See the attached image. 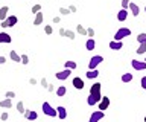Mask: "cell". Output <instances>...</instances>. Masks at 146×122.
Instances as JSON below:
<instances>
[{"label":"cell","instance_id":"cell-34","mask_svg":"<svg viewBox=\"0 0 146 122\" xmlns=\"http://www.w3.org/2000/svg\"><path fill=\"white\" fill-rule=\"evenodd\" d=\"M59 12H61V15H68V14H70L68 8H61V9H59Z\"/></svg>","mask_w":146,"mask_h":122},{"label":"cell","instance_id":"cell-27","mask_svg":"<svg viewBox=\"0 0 146 122\" xmlns=\"http://www.w3.org/2000/svg\"><path fill=\"white\" fill-rule=\"evenodd\" d=\"M145 52H146V43H141V44H139V49H137V53H139V55H143Z\"/></svg>","mask_w":146,"mask_h":122},{"label":"cell","instance_id":"cell-33","mask_svg":"<svg viewBox=\"0 0 146 122\" xmlns=\"http://www.w3.org/2000/svg\"><path fill=\"white\" fill-rule=\"evenodd\" d=\"M44 32L47 34V35H50V34L53 32V28H52V26H50V25H47V26H46V28H44Z\"/></svg>","mask_w":146,"mask_h":122},{"label":"cell","instance_id":"cell-20","mask_svg":"<svg viewBox=\"0 0 146 122\" xmlns=\"http://www.w3.org/2000/svg\"><path fill=\"white\" fill-rule=\"evenodd\" d=\"M56 113H58V117H59V119H66V117H67V111H66V108L61 107V105H59V107L56 108Z\"/></svg>","mask_w":146,"mask_h":122},{"label":"cell","instance_id":"cell-23","mask_svg":"<svg viewBox=\"0 0 146 122\" xmlns=\"http://www.w3.org/2000/svg\"><path fill=\"white\" fill-rule=\"evenodd\" d=\"M66 93H67V89H66V85H59V87L56 89V96L62 98Z\"/></svg>","mask_w":146,"mask_h":122},{"label":"cell","instance_id":"cell-46","mask_svg":"<svg viewBox=\"0 0 146 122\" xmlns=\"http://www.w3.org/2000/svg\"><path fill=\"white\" fill-rule=\"evenodd\" d=\"M145 122H146V116H145Z\"/></svg>","mask_w":146,"mask_h":122},{"label":"cell","instance_id":"cell-31","mask_svg":"<svg viewBox=\"0 0 146 122\" xmlns=\"http://www.w3.org/2000/svg\"><path fill=\"white\" fill-rule=\"evenodd\" d=\"M64 37L73 40V38H75V32H73V31H67V29H66V35H64Z\"/></svg>","mask_w":146,"mask_h":122},{"label":"cell","instance_id":"cell-13","mask_svg":"<svg viewBox=\"0 0 146 122\" xmlns=\"http://www.w3.org/2000/svg\"><path fill=\"white\" fill-rule=\"evenodd\" d=\"M122 47H123L122 41H116V40L110 41V49H113V51H119V49H122Z\"/></svg>","mask_w":146,"mask_h":122},{"label":"cell","instance_id":"cell-14","mask_svg":"<svg viewBox=\"0 0 146 122\" xmlns=\"http://www.w3.org/2000/svg\"><path fill=\"white\" fill-rule=\"evenodd\" d=\"M43 20H44V15H43V12H36L35 14V20H34V25L35 26H40L41 23H43Z\"/></svg>","mask_w":146,"mask_h":122},{"label":"cell","instance_id":"cell-1","mask_svg":"<svg viewBox=\"0 0 146 122\" xmlns=\"http://www.w3.org/2000/svg\"><path fill=\"white\" fill-rule=\"evenodd\" d=\"M129 35H131V29L129 28H120L116 32V35H114V40H116V41H122L125 37H129Z\"/></svg>","mask_w":146,"mask_h":122},{"label":"cell","instance_id":"cell-37","mask_svg":"<svg viewBox=\"0 0 146 122\" xmlns=\"http://www.w3.org/2000/svg\"><path fill=\"white\" fill-rule=\"evenodd\" d=\"M0 119H2V121H8V119H9V115H8L6 111H3L2 116H0Z\"/></svg>","mask_w":146,"mask_h":122},{"label":"cell","instance_id":"cell-7","mask_svg":"<svg viewBox=\"0 0 146 122\" xmlns=\"http://www.w3.org/2000/svg\"><path fill=\"white\" fill-rule=\"evenodd\" d=\"M131 66L134 67V70H139V72H141V70H146V63H145V61L132 60V61H131Z\"/></svg>","mask_w":146,"mask_h":122},{"label":"cell","instance_id":"cell-35","mask_svg":"<svg viewBox=\"0 0 146 122\" xmlns=\"http://www.w3.org/2000/svg\"><path fill=\"white\" fill-rule=\"evenodd\" d=\"M87 35H88L90 38H93V37H94V29L88 28V29H87Z\"/></svg>","mask_w":146,"mask_h":122},{"label":"cell","instance_id":"cell-28","mask_svg":"<svg viewBox=\"0 0 146 122\" xmlns=\"http://www.w3.org/2000/svg\"><path fill=\"white\" fill-rule=\"evenodd\" d=\"M66 69L75 70V69H76V63H75V61H66Z\"/></svg>","mask_w":146,"mask_h":122},{"label":"cell","instance_id":"cell-30","mask_svg":"<svg viewBox=\"0 0 146 122\" xmlns=\"http://www.w3.org/2000/svg\"><path fill=\"white\" fill-rule=\"evenodd\" d=\"M17 110H18V113H21V115H25V105H23V102H21V101L17 104Z\"/></svg>","mask_w":146,"mask_h":122},{"label":"cell","instance_id":"cell-32","mask_svg":"<svg viewBox=\"0 0 146 122\" xmlns=\"http://www.w3.org/2000/svg\"><path fill=\"white\" fill-rule=\"evenodd\" d=\"M40 11H41V5H38V3L32 6V12H34V14H36V12H40Z\"/></svg>","mask_w":146,"mask_h":122},{"label":"cell","instance_id":"cell-39","mask_svg":"<svg viewBox=\"0 0 146 122\" xmlns=\"http://www.w3.org/2000/svg\"><path fill=\"white\" fill-rule=\"evenodd\" d=\"M6 98H9V99L15 98V93H14V92H6Z\"/></svg>","mask_w":146,"mask_h":122},{"label":"cell","instance_id":"cell-12","mask_svg":"<svg viewBox=\"0 0 146 122\" xmlns=\"http://www.w3.org/2000/svg\"><path fill=\"white\" fill-rule=\"evenodd\" d=\"M12 41V37L9 34H6V32H0V44L2 43H11Z\"/></svg>","mask_w":146,"mask_h":122},{"label":"cell","instance_id":"cell-4","mask_svg":"<svg viewBox=\"0 0 146 122\" xmlns=\"http://www.w3.org/2000/svg\"><path fill=\"white\" fill-rule=\"evenodd\" d=\"M102 61H104V57H102V55H94V57H91V60H90V63H88V69H90V70L98 69V66H99Z\"/></svg>","mask_w":146,"mask_h":122},{"label":"cell","instance_id":"cell-38","mask_svg":"<svg viewBox=\"0 0 146 122\" xmlns=\"http://www.w3.org/2000/svg\"><path fill=\"white\" fill-rule=\"evenodd\" d=\"M21 63H23V64H27V63H29V58H27V55H21Z\"/></svg>","mask_w":146,"mask_h":122},{"label":"cell","instance_id":"cell-29","mask_svg":"<svg viewBox=\"0 0 146 122\" xmlns=\"http://www.w3.org/2000/svg\"><path fill=\"white\" fill-rule=\"evenodd\" d=\"M76 31H78V34H81V35H87V29L82 25H78L76 26Z\"/></svg>","mask_w":146,"mask_h":122},{"label":"cell","instance_id":"cell-15","mask_svg":"<svg viewBox=\"0 0 146 122\" xmlns=\"http://www.w3.org/2000/svg\"><path fill=\"white\" fill-rule=\"evenodd\" d=\"M128 8H129V9H131V12H132V15H134V17H137V15L140 14V8L137 6L135 3H132V2H129V6H128Z\"/></svg>","mask_w":146,"mask_h":122},{"label":"cell","instance_id":"cell-24","mask_svg":"<svg viewBox=\"0 0 146 122\" xmlns=\"http://www.w3.org/2000/svg\"><path fill=\"white\" fill-rule=\"evenodd\" d=\"M132 81V73H123L122 75V83H131Z\"/></svg>","mask_w":146,"mask_h":122},{"label":"cell","instance_id":"cell-36","mask_svg":"<svg viewBox=\"0 0 146 122\" xmlns=\"http://www.w3.org/2000/svg\"><path fill=\"white\" fill-rule=\"evenodd\" d=\"M129 6V0H122V9H126Z\"/></svg>","mask_w":146,"mask_h":122},{"label":"cell","instance_id":"cell-43","mask_svg":"<svg viewBox=\"0 0 146 122\" xmlns=\"http://www.w3.org/2000/svg\"><path fill=\"white\" fill-rule=\"evenodd\" d=\"M59 35H66V29H62V28L59 29Z\"/></svg>","mask_w":146,"mask_h":122},{"label":"cell","instance_id":"cell-45","mask_svg":"<svg viewBox=\"0 0 146 122\" xmlns=\"http://www.w3.org/2000/svg\"><path fill=\"white\" fill-rule=\"evenodd\" d=\"M145 12H146V6H145Z\"/></svg>","mask_w":146,"mask_h":122},{"label":"cell","instance_id":"cell-6","mask_svg":"<svg viewBox=\"0 0 146 122\" xmlns=\"http://www.w3.org/2000/svg\"><path fill=\"white\" fill-rule=\"evenodd\" d=\"M104 116H105V113L102 110L93 111V113H91V116H90V119H88V122H99L100 119H104Z\"/></svg>","mask_w":146,"mask_h":122},{"label":"cell","instance_id":"cell-47","mask_svg":"<svg viewBox=\"0 0 146 122\" xmlns=\"http://www.w3.org/2000/svg\"><path fill=\"white\" fill-rule=\"evenodd\" d=\"M145 63H146V60H145Z\"/></svg>","mask_w":146,"mask_h":122},{"label":"cell","instance_id":"cell-16","mask_svg":"<svg viewBox=\"0 0 146 122\" xmlns=\"http://www.w3.org/2000/svg\"><path fill=\"white\" fill-rule=\"evenodd\" d=\"M8 12H9V8L8 6H2V8H0V20H6V17L9 15L8 14Z\"/></svg>","mask_w":146,"mask_h":122},{"label":"cell","instance_id":"cell-8","mask_svg":"<svg viewBox=\"0 0 146 122\" xmlns=\"http://www.w3.org/2000/svg\"><path fill=\"white\" fill-rule=\"evenodd\" d=\"M72 85H73L75 89H78V90H82L85 84H84V79H82V78H79V76H75V78H73V81H72Z\"/></svg>","mask_w":146,"mask_h":122},{"label":"cell","instance_id":"cell-10","mask_svg":"<svg viewBox=\"0 0 146 122\" xmlns=\"http://www.w3.org/2000/svg\"><path fill=\"white\" fill-rule=\"evenodd\" d=\"M70 73H72L70 69H64V70H61V72H58V73H56V78L64 81V79H67L68 76H70Z\"/></svg>","mask_w":146,"mask_h":122},{"label":"cell","instance_id":"cell-9","mask_svg":"<svg viewBox=\"0 0 146 122\" xmlns=\"http://www.w3.org/2000/svg\"><path fill=\"white\" fill-rule=\"evenodd\" d=\"M110 107V98L108 96H102L99 101V110H107V108Z\"/></svg>","mask_w":146,"mask_h":122},{"label":"cell","instance_id":"cell-25","mask_svg":"<svg viewBox=\"0 0 146 122\" xmlns=\"http://www.w3.org/2000/svg\"><path fill=\"white\" fill-rule=\"evenodd\" d=\"M87 104H88L90 107H93V105H96V104H99V101L96 98H93V96H90L88 95V99H87Z\"/></svg>","mask_w":146,"mask_h":122},{"label":"cell","instance_id":"cell-5","mask_svg":"<svg viewBox=\"0 0 146 122\" xmlns=\"http://www.w3.org/2000/svg\"><path fill=\"white\" fill-rule=\"evenodd\" d=\"M17 21H18V19L15 15H8L6 20L2 21V28H12V26L17 25Z\"/></svg>","mask_w":146,"mask_h":122},{"label":"cell","instance_id":"cell-17","mask_svg":"<svg viewBox=\"0 0 146 122\" xmlns=\"http://www.w3.org/2000/svg\"><path fill=\"white\" fill-rule=\"evenodd\" d=\"M96 47V41H94V38H88L85 41V49L87 51H93V49Z\"/></svg>","mask_w":146,"mask_h":122},{"label":"cell","instance_id":"cell-26","mask_svg":"<svg viewBox=\"0 0 146 122\" xmlns=\"http://www.w3.org/2000/svg\"><path fill=\"white\" fill-rule=\"evenodd\" d=\"M137 41H139V44L146 43V32H141V34L137 35Z\"/></svg>","mask_w":146,"mask_h":122},{"label":"cell","instance_id":"cell-41","mask_svg":"<svg viewBox=\"0 0 146 122\" xmlns=\"http://www.w3.org/2000/svg\"><path fill=\"white\" fill-rule=\"evenodd\" d=\"M5 63H6V58H5V57H0V64H5Z\"/></svg>","mask_w":146,"mask_h":122},{"label":"cell","instance_id":"cell-21","mask_svg":"<svg viewBox=\"0 0 146 122\" xmlns=\"http://www.w3.org/2000/svg\"><path fill=\"white\" fill-rule=\"evenodd\" d=\"M0 107H3V108H11L12 107V99H3V101H0Z\"/></svg>","mask_w":146,"mask_h":122},{"label":"cell","instance_id":"cell-19","mask_svg":"<svg viewBox=\"0 0 146 122\" xmlns=\"http://www.w3.org/2000/svg\"><path fill=\"white\" fill-rule=\"evenodd\" d=\"M126 17H128V11L126 9H120V11L117 12V20L119 21H125Z\"/></svg>","mask_w":146,"mask_h":122},{"label":"cell","instance_id":"cell-11","mask_svg":"<svg viewBox=\"0 0 146 122\" xmlns=\"http://www.w3.org/2000/svg\"><path fill=\"white\" fill-rule=\"evenodd\" d=\"M25 117L27 121H36L38 119V115H36V111H34V110H25Z\"/></svg>","mask_w":146,"mask_h":122},{"label":"cell","instance_id":"cell-42","mask_svg":"<svg viewBox=\"0 0 146 122\" xmlns=\"http://www.w3.org/2000/svg\"><path fill=\"white\" fill-rule=\"evenodd\" d=\"M59 21H61L59 17H53V23H59Z\"/></svg>","mask_w":146,"mask_h":122},{"label":"cell","instance_id":"cell-40","mask_svg":"<svg viewBox=\"0 0 146 122\" xmlns=\"http://www.w3.org/2000/svg\"><path fill=\"white\" fill-rule=\"evenodd\" d=\"M141 89L146 90V76H143V78H141Z\"/></svg>","mask_w":146,"mask_h":122},{"label":"cell","instance_id":"cell-2","mask_svg":"<svg viewBox=\"0 0 146 122\" xmlns=\"http://www.w3.org/2000/svg\"><path fill=\"white\" fill-rule=\"evenodd\" d=\"M90 96H93V98L98 99V101H100L102 95H100V84L99 83L91 84V87H90Z\"/></svg>","mask_w":146,"mask_h":122},{"label":"cell","instance_id":"cell-3","mask_svg":"<svg viewBox=\"0 0 146 122\" xmlns=\"http://www.w3.org/2000/svg\"><path fill=\"white\" fill-rule=\"evenodd\" d=\"M43 113L44 115H47L50 117H55V116H58V113H56V108H53L52 105H50L49 102H43Z\"/></svg>","mask_w":146,"mask_h":122},{"label":"cell","instance_id":"cell-22","mask_svg":"<svg viewBox=\"0 0 146 122\" xmlns=\"http://www.w3.org/2000/svg\"><path fill=\"white\" fill-rule=\"evenodd\" d=\"M9 57H11V60H12V61H15V63H21V57L18 55V53H17L15 51H11Z\"/></svg>","mask_w":146,"mask_h":122},{"label":"cell","instance_id":"cell-18","mask_svg":"<svg viewBox=\"0 0 146 122\" xmlns=\"http://www.w3.org/2000/svg\"><path fill=\"white\" fill-rule=\"evenodd\" d=\"M85 76H87L88 79H94V78H98V76H99V70H98V69L88 70V72L85 73Z\"/></svg>","mask_w":146,"mask_h":122},{"label":"cell","instance_id":"cell-44","mask_svg":"<svg viewBox=\"0 0 146 122\" xmlns=\"http://www.w3.org/2000/svg\"><path fill=\"white\" fill-rule=\"evenodd\" d=\"M68 11H70V12H75L76 8H75V6H70V8H68Z\"/></svg>","mask_w":146,"mask_h":122}]
</instances>
